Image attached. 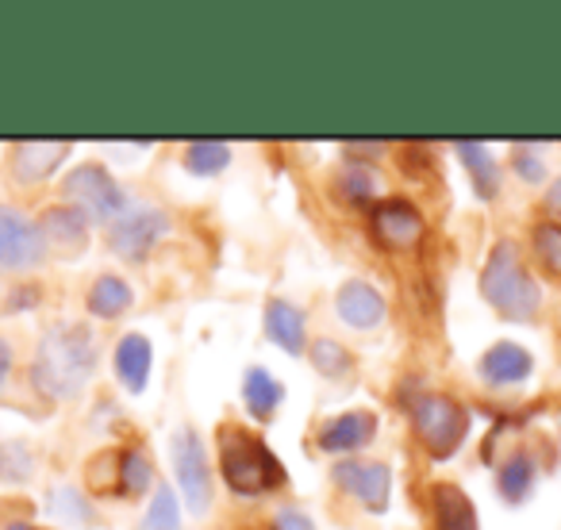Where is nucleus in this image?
<instances>
[{
	"label": "nucleus",
	"mask_w": 561,
	"mask_h": 530,
	"mask_svg": "<svg viewBox=\"0 0 561 530\" xmlns=\"http://www.w3.org/2000/svg\"><path fill=\"white\" fill-rule=\"evenodd\" d=\"M369 231L385 250H412L420 246L427 223H423V211L415 204L389 196V200L374 204V211H369Z\"/></svg>",
	"instance_id": "obj_9"
},
{
	"label": "nucleus",
	"mask_w": 561,
	"mask_h": 530,
	"mask_svg": "<svg viewBox=\"0 0 561 530\" xmlns=\"http://www.w3.org/2000/svg\"><path fill=\"white\" fill-rule=\"evenodd\" d=\"M112 366H116V377H119V384H124L127 392H142V389H147V381H150L154 350H150V343L142 335H127V338H119Z\"/></svg>",
	"instance_id": "obj_18"
},
{
	"label": "nucleus",
	"mask_w": 561,
	"mask_h": 530,
	"mask_svg": "<svg viewBox=\"0 0 561 530\" xmlns=\"http://www.w3.org/2000/svg\"><path fill=\"white\" fill-rule=\"evenodd\" d=\"M377 435V415L374 412H346L339 419H328L320 427V450L328 453H351V450H362L366 442H374Z\"/></svg>",
	"instance_id": "obj_14"
},
{
	"label": "nucleus",
	"mask_w": 561,
	"mask_h": 530,
	"mask_svg": "<svg viewBox=\"0 0 561 530\" xmlns=\"http://www.w3.org/2000/svg\"><path fill=\"white\" fill-rule=\"evenodd\" d=\"M496 488L507 504H523V499L530 496V488H535V461H530L527 450H515L512 458L500 465Z\"/></svg>",
	"instance_id": "obj_22"
},
{
	"label": "nucleus",
	"mask_w": 561,
	"mask_h": 530,
	"mask_svg": "<svg viewBox=\"0 0 561 530\" xmlns=\"http://www.w3.org/2000/svg\"><path fill=\"white\" fill-rule=\"evenodd\" d=\"M227 162H231V150H227L224 142L201 139L185 147V170L196 173V177H211V173L227 170Z\"/></svg>",
	"instance_id": "obj_24"
},
{
	"label": "nucleus",
	"mask_w": 561,
	"mask_h": 530,
	"mask_svg": "<svg viewBox=\"0 0 561 530\" xmlns=\"http://www.w3.org/2000/svg\"><path fill=\"white\" fill-rule=\"evenodd\" d=\"M412 427L423 450L443 461V458H450V453H458V446L466 442L469 412L454 396L423 392V396L412 400Z\"/></svg>",
	"instance_id": "obj_4"
},
{
	"label": "nucleus",
	"mask_w": 561,
	"mask_h": 530,
	"mask_svg": "<svg viewBox=\"0 0 561 530\" xmlns=\"http://www.w3.org/2000/svg\"><path fill=\"white\" fill-rule=\"evenodd\" d=\"M9 373H12V346L0 338V389L9 384Z\"/></svg>",
	"instance_id": "obj_31"
},
{
	"label": "nucleus",
	"mask_w": 561,
	"mask_h": 530,
	"mask_svg": "<svg viewBox=\"0 0 561 530\" xmlns=\"http://www.w3.org/2000/svg\"><path fill=\"white\" fill-rule=\"evenodd\" d=\"M546 208L558 211V216H561V177L553 181V188H550V193H546Z\"/></svg>",
	"instance_id": "obj_32"
},
{
	"label": "nucleus",
	"mask_w": 561,
	"mask_h": 530,
	"mask_svg": "<svg viewBox=\"0 0 561 530\" xmlns=\"http://www.w3.org/2000/svg\"><path fill=\"white\" fill-rule=\"evenodd\" d=\"M131 304H135L131 285H127L124 277H116V274L96 277V285L89 289V297H85L89 315H96V320H116V315H124Z\"/></svg>",
	"instance_id": "obj_19"
},
{
	"label": "nucleus",
	"mask_w": 561,
	"mask_h": 530,
	"mask_svg": "<svg viewBox=\"0 0 561 530\" xmlns=\"http://www.w3.org/2000/svg\"><path fill=\"white\" fill-rule=\"evenodd\" d=\"M273 527H277V530H316L312 519H308L305 511H297V507H285V511H277Z\"/></svg>",
	"instance_id": "obj_30"
},
{
	"label": "nucleus",
	"mask_w": 561,
	"mask_h": 530,
	"mask_svg": "<svg viewBox=\"0 0 561 530\" xmlns=\"http://www.w3.org/2000/svg\"><path fill=\"white\" fill-rule=\"evenodd\" d=\"M96 369V338L85 323H58L35 350L32 381L47 400L78 396Z\"/></svg>",
	"instance_id": "obj_1"
},
{
	"label": "nucleus",
	"mask_w": 561,
	"mask_h": 530,
	"mask_svg": "<svg viewBox=\"0 0 561 530\" xmlns=\"http://www.w3.org/2000/svg\"><path fill=\"white\" fill-rule=\"evenodd\" d=\"M242 400H247V412L254 415V419H273V412L280 407V400H285V384L273 381L265 369H247V377H242Z\"/></svg>",
	"instance_id": "obj_21"
},
{
	"label": "nucleus",
	"mask_w": 561,
	"mask_h": 530,
	"mask_svg": "<svg viewBox=\"0 0 561 530\" xmlns=\"http://www.w3.org/2000/svg\"><path fill=\"white\" fill-rule=\"evenodd\" d=\"M170 453H173V476L181 484V496H185L188 511L204 515L211 504V465H208V450L196 438L193 427L173 430L170 438Z\"/></svg>",
	"instance_id": "obj_6"
},
{
	"label": "nucleus",
	"mask_w": 561,
	"mask_h": 530,
	"mask_svg": "<svg viewBox=\"0 0 561 530\" xmlns=\"http://www.w3.org/2000/svg\"><path fill=\"white\" fill-rule=\"evenodd\" d=\"M219 469L234 496H265L285 484V465L257 435L242 427L219 430Z\"/></svg>",
	"instance_id": "obj_2"
},
{
	"label": "nucleus",
	"mask_w": 561,
	"mask_h": 530,
	"mask_svg": "<svg viewBox=\"0 0 561 530\" xmlns=\"http://www.w3.org/2000/svg\"><path fill=\"white\" fill-rule=\"evenodd\" d=\"M481 381L492 389H507V384H523L535 373V358L530 350H523L519 343H496L492 350H484L481 358Z\"/></svg>",
	"instance_id": "obj_13"
},
{
	"label": "nucleus",
	"mask_w": 561,
	"mask_h": 530,
	"mask_svg": "<svg viewBox=\"0 0 561 530\" xmlns=\"http://www.w3.org/2000/svg\"><path fill=\"white\" fill-rule=\"evenodd\" d=\"M142 530H181L178 496H173L170 484H158L154 499H150L147 515H142Z\"/></svg>",
	"instance_id": "obj_25"
},
{
	"label": "nucleus",
	"mask_w": 561,
	"mask_h": 530,
	"mask_svg": "<svg viewBox=\"0 0 561 530\" xmlns=\"http://www.w3.org/2000/svg\"><path fill=\"white\" fill-rule=\"evenodd\" d=\"M431 515H435V530H477V507L458 484L431 488Z\"/></svg>",
	"instance_id": "obj_17"
},
{
	"label": "nucleus",
	"mask_w": 561,
	"mask_h": 530,
	"mask_svg": "<svg viewBox=\"0 0 561 530\" xmlns=\"http://www.w3.org/2000/svg\"><path fill=\"white\" fill-rule=\"evenodd\" d=\"M62 193L66 204L85 211L89 223H116L127 211L124 188L116 185V177L104 165H78V170H70L62 181Z\"/></svg>",
	"instance_id": "obj_5"
},
{
	"label": "nucleus",
	"mask_w": 561,
	"mask_h": 530,
	"mask_svg": "<svg viewBox=\"0 0 561 530\" xmlns=\"http://www.w3.org/2000/svg\"><path fill=\"white\" fill-rule=\"evenodd\" d=\"M535 254L550 274L561 277V223L546 219V223L535 227Z\"/></svg>",
	"instance_id": "obj_28"
},
{
	"label": "nucleus",
	"mask_w": 561,
	"mask_h": 530,
	"mask_svg": "<svg viewBox=\"0 0 561 530\" xmlns=\"http://www.w3.org/2000/svg\"><path fill=\"white\" fill-rule=\"evenodd\" d=\"M454 150H458L461 165H466L469 177H473L477 196H481V200H496V193H500V165H496V158L489 154V147H484V142H458Z\"/></svg>",
	"instance_id": "obj_20"
},
{
	"label": "nucleus",
	"mask_w": 561,
	"mask_h": 530,
	"mask_svg": "<svg viewBox=\"0 0 561 530\" xmlns=\"http://www.w3.org/2000/svg\"><path fill=\"white\" fill-rule=\"evenodd\" d=\"M312 366L320 369L323 377H346L354 369V358L343 343H335V338H320V343H312Z\"/></svg>",
	"instance_id": "obj_26"
},
{
	"label": "nucleus",
	"mask_w": 561,
	"mask_h": 530,
	"mask_svg": "<svg viewBox=\"0 0 561 530\" xmlns=\"http://www.w3.org/2000/svg\"><path fill=\"white\" fill-rule=\"evenodd\" d=\"M39 231L47 239V250H62V254H81L89 242V216L78 211L73 204H58V208H47L39 219Z\"/></svg>",
	"instance_id": "obj_11"
},
{
	"label": "nucleus",
	"mask_w": 561,
	"mask_h": 530,
	"mask_svg": "<svg viewBox=\"0 0 561 530\" xmlns=\"http://www.w3.org/2000/svg\"><path fill=\"white\" fill-rule=\"evenodd\" d=\"M170 231V216L162 208H150V204H139V208H127L116 223H108V246L116 250L119 257H147V250L154 246L162 234Z\"/></svg>",
	"instance_id": "obj_8"
},
{
	"label": "nucleus",
	"mask_w": 561,
	"mask_h": 530,
	"mask_svg": "<svg viewBox=\"0 0 561 530\" xmlns=\"http://www.w3.org/2000/svg\"><path fill=\"white\" fill-rule=\"evenodd\" d=\"M154 481V465L142 450H124L119 453V465H116V492L127 499L142 496Z\"/></svg>",
	"instance_id": "obj_23"
},
{
	"label": "nucleus",
	"mask_w": 561,
	"mask_h": 530,
	"mask_svg": "<svg viewBox=\"0 0 561 530\" xmlns=\"http://www.w3.org/2000/svg\"><path fill=\"white\" fill-rule=\"evenodd\" d=\"M4 530H39L35 522H12V527H4Z\"/></svg>",
	"instance_id": "obj_33"
},
{
	"label": "nucleus",
	"mask_w": 561,
	"mask_h": 530,
	"mask_svg": "<svg viewBox=\"0 0 561 530\" xmlns=\"http://www.w3.org/2000/svg\"><path fill=\"white\" fill-rule=\"evenodd\" d=\"M66 154H70V142H20L16 158H12V173H16V181L35 185V181H47L66 162Z\"/></svg>",
	"instance_id": "obj_16"
},
{
	"label": "nucleus",
	"mask_w": 561,
	"mask_h": 530,
	"mask_svg": "<svg viewBox=\"0 0 561 530\" xmlns=\"http://www.w3.org/2000/svg\"><path fill=\"white\" fill-rule=\"evenodd\" d=\"M335 312L346 327L374 331L385 320V297L369 281H346L335 297Z\"/></svg>",
	"instance_id": "obj_12"
},
{
	"label": "nucleus",
	"mask_w": 561,
	"mask_h": 530,
	"mask_svg": "<svg viewBox=\"0 0 561 530\" xmlns=\"http://www.w3.org/2000/svg\"><path fill=\"white\" fill-rule=\"evenodd\" d=\"M339 193H343L346 200H354V204L374 200V196H377V173L369 170V165H362V162H351L343 173H339Z\"/></svg>",
	"instance_id": "obj_27"
},
{
	"label": "nucleus",
	"mask_w": 561,
	"mask_h": 530,
	"mask_svg": "<svg viewBox=\"0 0 561 530\" xmlns=\"http://www.w3.org/2000/svg\"><path fill=\"white\" fill-rule=\"evenodd\" d=\"M265 335L285 354H305V312L297 304H289V300H270L265 304Z\"/></svg>",
	"instance_id": "obj_15"
},
{
	"label": "nucleus",
	"mask_w": 561,
	"mask_h": 530,
	"mask_svg": "<svg viewBox=\"0 0 561 530\" xmlns=\"http://www.w3.org/2000/svg\"><path fill=\"white\" fill-rule=\"evenodd\" d=\"M331 476H335L339 488L351 492L369 511H385V507H389L392 473L385 461H339V465L331 469Z\"/></svg>",
	"instance_id": "obj_10"
},
{
	"label": "nucleus",
	"mask_w": 561,
	"mask_h": 530,
	"mask_svg": "<svg viewBox=\"0 0 561 530\" xmlns=\"http://www.w3.org/2000/svg\"><path fill=\"white\" fill-rule=\"evenodd\" d=\"M43 257H47V239L39 223H32L12 204H0V269H35Z\"/></svg>",
	"instance_id": "obj_7"
},
{
	"label": "nucleus",
	"mask_w": 561,
	"mask_h": 530,
	"mask_svg": "<svg viewBox=\"0 0 561 530\" xmlns=\"http://www.w3.org/2000/svg\"><path fill=\"white\" fill-rule=\"evenodd\" d=\"M512 165H515V173H519V177L527 181V185H538V181L546 177V165H542V158H538L530 147H515Z\"/></svg>",
	"instance_id": "obj_29"
},
{
	"label": "nucleus",
	"mask_w": 561,
	"mask_h": 530,
	"mask_svg": "<svg viewBox=\"0 0 561 530\" xmlns=\"http://www.w3.org/2000/svg\"><path fill=\"white\" fill-rule=\"evenodd\" d=\"M481 297L496 308L504 320L530 323L542 308V289L535 285V277L527 274V265L519 262L515 242H496L481 269Z\"/></svg>",
	"instance_id": "obj_3"
}]
</instances>
